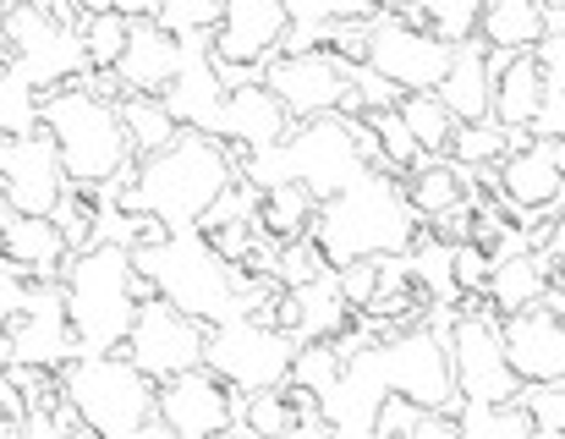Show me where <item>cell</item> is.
I'll list each match as a JSON object with an SVG mask.
<instances>
[{
	"label": "cell",
	"mask_w": 565,
	"mask_h": 439,
	"mask_svg": "<svg viewBox=\"0 0 565 439\" xmlns=\"http://www.w3.org/2000/svg\"><path fill=\"white\" fill-rule=\"evenodd\" d=\"M231 182H236V171H231L225 149L214 138L182 132L171 149H160L149 160H132L110 188H116V215H149L166 231H192L203 220V210Z\"/></svg>",
	"instance_id": "1"
},
{
	"label": "cell",
	"mask_w": 565,
	"mask_h": 439,
	"mask_svg": "<svg viewBox=\"0 0 565 439\" xmlns=\"http://www.w3.org/2000/svg\"><path fill=\"white\" fill-rule=\"evenodd\" d=\"M417 236L423 225L406 210L401 182L374 171H363L347 193L319 204V220H313V247L324 253L330 269H347L363 258H401L417 247Z\"/></svg>",
	"instance_id": "2"
},
{
	"label": "cell",
	"mask_w": 565,
	"mask_h": 439,
	"mask_svg": "<svg viewBox=\"0 0 565 439\" xmlns=\"http://www.w3.org/2000/svg\"><path fill=\"white\" fill-rule=\"evenodd\" d=\"M39 132L50 138L66 188L105 193L132 165V149H127V132L116 121V105L94 99L83 83L39 94Z\"/></svg>",
	"instance_id": "3"
},
{
	"label": "cell",
	"mask_w": 565,
	"mask_h": 439,
	"mask_svg": "<svg viewBox=\"0 0 565 439\" xmlns=\"http://www.w3.org/2000/svg\"><path fill=\"white\" fill-rule=\"evenodd\" d=\"M127 286H132V258L116 242H94L66 258L55 291H61V319H66L77 352H88V357L121 352V341L138 319V302Z\"/></svg>",
	"instance_id": "4"
},
{
	"label": "cell",
	"mask_w": 565,
	"mask_h": 439,
	"mask_svg": "<svg viewBox=\"0 0 565 439\" xmlns=\"http://www.w3.org/2000/svg\"><path fill=\"white\" fill-rule=\"evenodd\" d=\"M127 258L154 286V297L166 308H177L182 319H192V324L209 330V324H220V319L236 313V275L203 247L198 231H171L160 247L127 253Z\"/></svg>",
	"instance_id": "5"
},
{
	"label": "cell",
	"mask_w": 565,
	"mask_h": 439,
	"mask_svg": "<svg viewBox=\"0 0 565 439\" xmlns=\"http://www.w3.org/2000/svg\"><path fill=\"white\" fill-rule=\"evenodd\" d=\"M55 379H61V407L88 435L127 439L138 435L143 424H154V385L127 357H88V352H77Z\"/></svg>",
	"instance_id": "6"
},
{
	"label": "cell",
	"mask_w": 565,
	"mask_h": 439,
	"mask_svg": "<svg viewBox=\"0 0 565 439\" xmlns=\"http://www.w3.org/2000/svg\"><path fill=\"white\" fill-rule=\"evenodd\" d=\"M291 357H297V346L280 330H258L242 313H231V319L203 330V368L236 396L280 390L291 379Z\"/></svg>",
	"instance_id": "7"
},
{
	"label": "cell",
	"mask_w": 565,
	"mask_h": 439,
	"mask_svg": "<svg viewBox=\"0 0 565 439\" xmlns=\"http://www.w3.org/2000/svg\"><path fill=\"white\" fill-rule=\"evenodd\" d=\"M445 357H450V385H456V401H478V407H505L516 401V379L505 368V352H500V319L489 308H478V297L461 302V313L450 319V335H445Z\"/></svg>",
	"instance_id": "8"
},
{
	"label": "cell",
	"mask_w": 565,
	"mask_h": 439,
	"mask_svg": "<svg viewBox=\"0 0 565 439\" xmlns=\"http://www.w3.org/2000/svg\"><path fill=\"white\" fill-rule=\"evenodd\" d=\"M280 171L286 182H297L313 204H330L335 193H347L358 176H363V160L352 149V132L341 116H319V121H302L286 132L280 143Z\"/></svg>",
	"instance_id": "9"
},
{
	"label": "cell",
	"mask_w": 565,
	"mask_h": 439,
	"mask_svg": "<svg viewBox=\"0 0 565 439\" xmlns=\"http://www.w3.org/2000/svg\"><path fill=\"white\" fill-rule=\"evenodd\" d=\"M450 66V50L434 44L417 22H406L401 11H379L363 44V72H374L379 83H390L401 99L406 94H434L439 77Z\"/></svg>",
	"instance_id": "10"
},
{
	"label": "cell",
	"mask_w": 565,
	"mask_h": 439,
	"mask_svg": "<svg viewBox=\"0 0 565 439\" xmlns=\"http://www.w3.org/2000/svg\"><path fill=\"white\" fill-rule=\"evenodd\" d=\"M121 352H127V363H132L149 385H166V379H177V374L203 368V324L182 319L177 308H166V302L154 297V302L138 308V319H132Z\"/></svg>",
	"instance_id": "11"
},
{
	"label": "cell",
	"mask_w": 565,
	"mask_h": 439,
	"mask_svg": "<svg viewBox=\"0 0 565 439\" xmlns=\"http://www.w3.org/2000/svg\"><path fill=\"white\" fill-rule=\"evenodd\" d=\"M258 83L286 110L291 127L319 121V116H341V105H347V72L330 55H319V50H308V55H275Z\"/></svg>",
	"instance_id": "12"
},
{
	"label": "cell",
	"mask_w": 565,
	"mask_h": 439,
	"mask_svg": "<svg viewBox=\"0 0 565 439\" xmlns=\"http://www.w3.org/2000/svg\"><path fill=\"white\" fill-rule=\"evenodd\" d=\"M0 193H6L11 215L22 220L55 215V204L66 193V176H61V160H55V149H50V138L39 127L0 143Z\"/></svg>",
	"instance_id": "13"
},
{
	"label": "cell",
	"mask_w": 565,
	"mask_h": 439,
	"mask_svg": "<svg viewBox=\"0 0 565 439\" xmlns=\"http://www.w3.org/2000/svg\"><path fill=\"white\" fill-rule=\"evenodd\" d=\"M154 424L171 439H214L236 424V390H225L209 368L154 385Z\"/></svg>",
	"instance_id": "14"
},
{
	"label": "cell",
	"mask_w": 565,
	"mask_h": 439,
	"mask_svg": "<svg viewBox=\"0 0 565 439\" xmlns=\"http://www.w3.org/2000/svg\"><path fill=\"white\" fill-rule=\"evenodd\" d=\"M280 39H286V6L280 0H231V6H220V28L209 33V61L264 72L280 55Z\"/></svg>",
	"instance_id": "15"
},
{
	"label": "cell",
	"mask_w": 565,
	"mask_h": 439,
	"mask_svg": "<svg viewBox=\"0 0 565 439\" xmlns=\"http://www.w3.org/2000/svg\"><path fill=\"white\" fill-rule=\"evenodd\" d=\"M565 188V165H561V143L555 138H527L522 149H511L494 165V199L500 210L533 220V215H555Z\"/></svg>",
	"instance_id": "16"
},
{
	"label": "cell",
	"mask_w": 565,
	"mask_h": 439,
	"mask_svg": "<svg viewBox=\"0 0 565 439\" xmlns=\"http://www.w3.org/2000/svg\"><path fill=\"white\" fill-rule=\"evenodd\" d=\"M0 357H6V368H50V374L77 357V341L61 319V291L55 286H33L28 308L11 319V330L0 341Z\"/></svg>",
	"instance_id": "17"
},
{
	"label": "cell",
	"mask_w": 565,
	"mask_h": 439,
	"mask_svg": "<svg viewBox=\"0 0 565 439\" xmlns=\"http://www.w3.org/2000/svg\"><path fill=\"white\" fill-rule=\"evenodd\" d=\"M500 352L516 385H561L565 379V330L561 313L527 308L500 319Z\"/></svg>",
	"instance_id": "18"
},
{
	"label": "cell",
	"mask_w": 565,
	"mask_h": 439,
	"mask_svg": "<svg viewBox=\"0 0 565 439\" xmlns=\"http://www.w3.org/2000/svg\"><path fill=\"white\" fill-rule=\"evenodd\" d=\"M291 132L286 110L264 94V83H247V88H231L209 121L203 138H214L220 149H236V154H264V149H280Z\"/></svg>",
	"instance_id": "19"
},
{
	"label": "cell",
	"mask_w": 565,
	"mask_h": 439,
	"mask_svg": "<svg viewBox=\"0 0 565 439\" xmlns=\"http://www.w3.org/2000/svg\"><path fill=\"white\" fill-rule=\"evenodd\" d=\"M177 72H182V44L171 33H160L154 22H132L127 28V50H121L110 77L121 88H132L138 99H160L177 83Z\"/></svg>",
	"instance_id": "20"
},
{
	"label": "cell",
	"mask_w": 565,
	"mask_h": 439,
	"mask_svg": "<svg viewBox=\"0 0 565 439\" xmlns=\"http://www.w3.org/2000/svg\"><path fill=\"white\" fill-rule=\"evenodd\" d=\"M66 242H61V231L50 225V220H22L11 215L0 225V269H11V275H22V280H44V286H55L61 280V269H66Z\"/></svg>",
	"instance_id": "21"
},
{
	"label": "cell",
	"mask_w": 565,
	"mask_h": 439,
	"mask_svg": "<svg viewBox=\"0 0 565 439\" xmlns=\"http://www.w3.org/2000/svg\"><path fill=\"white\" fill-rule=\"evenodd\" d=\"M544 66L539 55H511L505 72L494 77V94H489V121L511 138H533V121H539V105H544Z\"/></svg>",
	"instance_id": "22"
},
{
	"label": "cell",
	"mask_w": 565,
	"mask_h": 439,
	"mask_svg": "<svg viewBox=\"0 0 565 439\" xmlns=\"http://www.w3.org/2000/svg\"><path fill=\"white\" fill-rule=\"evenodd\" d=\"M555 258H561V253H516V258L489 264V286H483L489 313H494V319H511V313L539 308L544 291L561 286V280H555Z\"/></svg>",
	"instance_id": "23"
},
{
	"label": "cell",
	"mask_w": 565,
	"mask_h": 439,
	"mask_svg": "<svg viewBox=\"0 0 565 439\" xmlns=\"http://www.w3.org/2000/svg\"><path fill=\"white\" fill-rule=\"evenodd\" d=\"M489 94H494V83H489V66H483V44L472 39V44L450 50V66H445L439 88H434L445 116L456 127H478V121H489Z\"/></svg>",
	"instance_id": "24"
},
{
	"label": "cell",
	"mask_w": 565,
	"mask_h": 439,
	"mask_svg": "<svg viewBox=\"0 0 565 439\" xmlns=\"http://www.w3.org/2000/svg\"><path fill=\"white\" fill-rule=\"evenodd\" d=\"M478 39L500 55H533L544 33V0H489L478 6Z\"/></svg>",
	"instance_id": "25"
},
{
	"label": "cell",
	"mask_w": 565,
	"mask_h": 439,
	"mask_svg": "<svg viewBox=\"0 0 565 439\" xmlns=\"http://www.w3.org/2000/svg\"><path fill=\"white\" fill-rule=\"evenodd\" d=\"M313 220H319V204L297 188V182H275V188H264L258 193V215H253V225H258V236L264 242H302V236H313Z\"/></svg>",
	"instance_id": "26"
},
{
	"label": "cell",
	"mask_w": 565,
	"mask_h": 439,
	"mask_svg": "<svg viewBox=\"0 0 565 439\" xmlns=\"http://www.w3.org/2000/svg\"><path fill=\"white\" fill-rule=\"evenodd\" d=\"M236 418H242V435L280 439L291 424L319 418V413H313V401H308L297 385H280V390H253V396H242V401H236Z\"/></svg>",
	"instance_id": "27"
},
{
	"label": "cell",
	"mask_w": 565,
	"mask_h": 439,
	"mask_svg": "<svg viewBox=\"0 0 565 439\" xmlns=\"http://www.w3.org/2000/svg\"><path fill=\"white\" fill-rule=\"evenodd\" d=\"M401 199H406V210L417 220H434V215H445V210H456V204L467 199V176H461L450 160H423V165L406 171Z\"/></svg>",
	"instance_id": "28"
},
{
	"label": "cell",
	"mask_w": 565,
	"mask_h": 439,
	"mask_svg": "<svg viewBox=\"0 0 565 439\" xmlns=\"http://www.w3.org/2000/svg\"><path fill=\"white\" fill-rule=\"evenodd\" d=\"M116 121H121V132H127L132 160H149V154H160V149H171V143L182 138L160 99H138V94H127V99H116Z\"/></svg>",
	"instance_id": "29"
},
{
	"label": "cell",
	"mask_w": 565,
	"mask_h": 439,
	"mask_svg": "<svg viewBox=\"0 0 565 439\" xmlns=\"http://www.w3.org/2000/svg\"><path fill=\"white\" fill-rule=\"evenodd\" d=\"M406 22H417L434 44H445V50H461V44H472L478 39V0H428V6H417V11H401Z\"/></svg>",
	"instance_id": "30"
},
{
	"label": "cell",
	"mask_w": 565,
	"mask_h": 439,
	"mask_svg": "<svg viewBox=\"0 0 565 439\" xmlns=\"http://www.w3.org/2000/svg\"><path fill=\"white\" fill-rule=\"evenodd\" d=\"M77 44H83V66L88 72H116L121 50H127V22L110 6H88L77 22Z\"/></svg>",
	"instance_id": "31"
},
{
	"label": "cell",
	"mask_w": 565,
	"mask_h": 439,
	"mask_svg": "<svg viewBox=\"0 0 565 439\" xmlns=\"http://www.w3.org/2000/svg\"><path fill=\"white\" fill-rule=\"evenodd\" d=\"M395 116H401V127L412 132V143H417L423 160H445V143H450L456 121L445 116V105H439L434 94H406V99L395 105Z\"/></svg>",
	"instance_id": "32"
},
{
	"label": "cell",
	"mask_w": 565,
	"mask_h": 439,
	"mask_svg": "<svg viewBox=\"0 0 565 439\" xmlns=\"http://www.w3.org/2000/svg\"><path fill=\"white\" fill-rule=\"evenodd\" d=\"M505 154H511V132H500L494 121L456 127V132H450V143H445V160H450L461 176H472V171H489V165H500Z\"/></svg>",
	"instance_id": "33"
},
{
	"label": "cell",
	"mask_w": 565,
	"mask_h": 439,
	"mask_svg": "<svg viewBox=\"0 0 565 439\" xmlns=\"http://www.w3.org/2000/svg\"><path fill=\"white\" fill-rule=\"evenodd\" d=\"M99 199H105V193H88V188H66V193H61V204H55L50 225L61 231L66 253H83V247L99 242V215H105Z\"/></svg>",
	"instance_id": "34"
},
{
	"label": "cell",
	"mask_w": 565,
	"mask_h": 439,
	"mask_svg": "<svg viewBox=\"0 0 565 439\" xmlns=\"http://www.w3.org/2000/svg\"><path fill=\"white\" fill-rule=\"evenodd\" d=\"M324 275H330V264H324V253L313 247V236H302V242H280V247H275L269 280H275L280 291H302V286H313V280H324Z\"/></svg>",
	"instance_id": "35"
},
{
	"label": "cell",
	"mask_w": 565,
	"mask_h": 439,
	"mask_svg": "<svg viewBox=\"0 0 565 439\" xmlns=\"http://www.w3.org/2000/svg\"><path fill=\"white\" fill-rule=\"evenodd\" d=\"M154 28L171 33L177 44L182 39H209L220 28V6L214 0H171V6H154Z\"/></svg>",
	"instance_id": "36"
},
{
	"label": "cell",
	"mask_w": 565,
	"mask_h": 439,
	"mask_svg": "<svg viewBox=\"0 0 565 439\" xmlns=\"http://www.w3.org/2000/svg\"><path fill=\"white\" fill-rule=\"evenodd\" d=\"M33 127H39V94L22 88V83L0 66V143H6V138H22V132H33Z\"/></svg>",
	"instance_id": "37"
},
{
	"label": "cell",
	"mask_w": 565,
	"mask_h": 439,
	"mask_svg": "<svg viewBox=\"0 0 565 439\" xmlns=\"http://www.w3.org/2000/svg\"><path fill=\"white\" fill-rule=\"evenodd\" d=\"M516 407H522V418H527L533 435H561V424H565L561 385H522V390H516Z\"/></svg>",
	"instance_id": "38"
},
{
	"label": "cell",
	"mask_w": 565,
	"mask_h": 439,
	"mask_svg": "<svg viewBox=\"0 0 565 439\" xmlns=\"http://www.w3.org/2000/svg\"><path fill=\"white\" fill-rule=\"evenodd\" d=\"M335 275V297L347 302V313H363L379 297V258H363V264H347V269H330Z\"/></svg>",
	"instance_id": "39"
},
{
	"label": "cell",
	"mask_w": 565,
	"mask_h": 439,
	"mask_svg": "<svg viewBox=\"0 0 565 439\" xmlns=\"http://www.w3.org/2000/svg\"><path fill=\"white\" fill-rule=\"evenodd\" d=\"M450 286H456V302L483 297V286H489V258H483L478 247H450Z\"/></svg>",
	"instance_id": "40"
},
{
	"label": "cell",
	"mask_w": 565,
	"mask_h": 439,
	"mask_svg": "<svg viewBox=\"0 0 565 439\" xmlns=\"http://www.w3.org/2000/svg\"><path fill=\"white\" fill-rule=\"evenodd\" d=\"M72 413H22L17 418V439H66Z\"/></svg>",
	"instance_id": "41"
},
{
	"label": "cell",
	"mask_w": 565,
	"mask_h": 439,
	"mask_svg": "<svg viewBox=\"0 0 565 439\" xmlns=\"http://www.w3.org/2000/svg\"><path fill=\"white\" fill-rule=\"evenodd\" d=\"M412 439H456V424H450L445 413H423L417 429H412Z\"/></svg>",
	"instance_id": "42"
},
{
	"label": "cell",
	"mask_w": 565,
	"mask_h": 439,
	"mask_svg": "<svg viewBox=\"0 0 565 439\" xmlns=\"http://www.w3.org/2000/svg\"><path fill=\"white\" fill-rule=\"evenodd\" d=\"M280 439H330V429H324L319 418H302V424H291Z\"/></svg>",
	"instance_id": "43"
},
{
	"label": "cell",
	"mask_w": 565,
	"mask_h": 439,
	"mask_svg": "<svg viewBox=\"0 0 565 439\" xmlns=\"http://www.w3.org/2000/svg\"><path fill=\"white\" fill-rule=\"evenodd\" d=\"M0 439H17V418H11L6 407H0Z\"/></svg>",
	"instance_id": "44"
},
{
	"label": "cell",
	"mask_w": 565,
	"mask_h": 439,
	"mask_svg": "<svg viewBox=\"0 0 565 439\" xmlns=\"http://www.w3.org/2000/svg\"><path fill=\"white\" fill-rule=\"evenodd\" d=\"M127 439H171V435H166V429H160V424H143V429H138V435H127Z\"/></svg>",
	"instance_id": "45"
},
{
	"label": "cell",
	"mask_w": 565,
	"mask_h": 439,
	"mask_svg": "<svg viewBox=\"0 0 565 439\" xmlns=\"http://www.w3.org/2000/svg\"><path fill=\"white\" fill-rule=\"evenodd\" d=\"M214 439H253V435H242V429H225V435H214Z\"/></svg>",
	"instance_id": "46"
},
{
	"label": "cell",
	"mask_w": 565,
	"mask_h": 439,
	"mask_svg": "<svg viewBox=\"0 0 565 439\" xmlns=\"http://www.w3.org/2000/svg\"><path fill=\"white\" fill-rule=\"evenodd\" d=\"M6 220H11V210H6V193H0V225H6Z\"/></svg>",
	"instance_id": "47"
},
{
	"label": "cell",
	"mask_w": 565,
	"mask_h": 439,
	"mask_svg": "<svg viewBox=\"0 0 565 439\" xmlns=\"http://www.w3.org/2000/svg\"><path fill=\"white\" fill-rule=\"evenodd\" d=\"M0 55H6V39H0Z\"/></svg>",
	"instance_id": "48"
}]
</instances>
